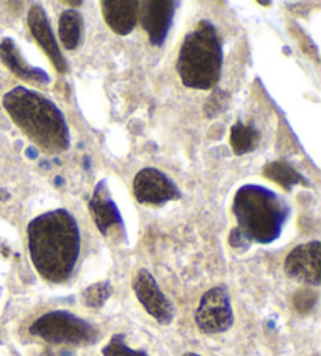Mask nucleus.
Masks as SVG:
<instances>
[{
    "label": "nucleus",
    "mask_w": 321,
    "mask_h": 356,
    "mask_svg": "<svg viewBox=\"0 0 321 356\" xmlns=\"http://www.w3.org/2000/svg\"><path fill=\"white\" fill-rule=\"evenodd\" d=\"M317 292L308 291V289H302L295 293L293 297V305L295 308L299 312H308L313 309L315 303H317Z\"/></svg>",
    "instance_id": "21"
},
{
    "label": "nucleus",
    "mask_w": 321,
    "mask_h": 356,
    "mask_svg": "<svg viewBox=\"0 0 321 356\" xmlns=\"http://www.w3.org/2000/svg\"><path fill=\"white\" fill-rule=\"evenodd\" d=\"M132 287L141 306L158 323L170 325L174 321V306L166 298L151 272H147L146 268H141L137 276H135Z\"/></svg>",
    "instance_id": "8"
},
{
    "label": "nucleus",
    "mask_w": 321,
    "mask_h": 356,
    "mask_svg": "<svg viewBox=\"0 0 321 356\" xmlns=\"http://www.w3.org/2000/svg\"><path fill=\"white\" fill-rule=\"evenodd\" d=\"M263 175L268 177L270 181L276 182L277 186H281L282 188L290 190L298 184H302V186H307L306 179L302 177L298 171H296L293 167H290L286 162H271L267 167L263 168Z\"/></svg>",
    "instance_id": "17"
},
{
    "label": "nucleus",
    "mask_w": 321,
    "mask_h": 356,
    "mask_svg": "<svg viewBox=\"0 0 321 356\" xmlns=\"http://www.w3.org/2000/svg\"><path fill=\"white\" fill-rule=\"evenodd\" d=\"M183 356H201V355H197V353H191V352H187V353H185Z\"/></svg>",
    "instance_id": "24"
},
{
    "label": "nucleus",
    "mask_w": 321,
    "mask_h": 356,
    "mask_svg": "<svg viewBox=\"0 0 321 356\" xmlns=\"http://www.w3.org/2000/svg\"><path fill=\"white\" fill-rule=\"evenodd\" d=\"M88 209L92 222H94L97 229L101 231L104 236H107L108 231L112 229L113 226L122 225V216L118 206H116V202L113 201L112 195H110V190L105 181H101L94 187Z\"/></svg>",
    "instance_id": "12"
},
{
    "label": "nucleus",
    "mask_w": 321,
    "mask_h": 356,
    "mask_svg": "<svg viewBox=\"0 0 321 356\" xmlns=\"http://www.w3.org/2000/svg\"><path fill=\"white\" fill-rule=\"evenodd\" d=\"M30 333L55 346H91L99 339V331L90 322L72 312L51 311L32 323Z\"/></svg>",
    "instance_id": "5"
},
{
    "label": "nucleus",
    "mask_w": 321,
    "mask_h": 356,
    "mask_svg": "<svg viewBox=\"0 0 321 356\" xmlns=\"http://www.w3.org/2000/svg\"><path fill=\"white\" fill-rule=\"evenodd\" d=\"M176 67L185 87L204 91L217 87L223 71V42L212 22L202 19L190 30L182 41Z\"/></svg>",
    "instance_id": "4"
},
{
    "label": "nucleus",
    "mask_w": 321,
    "mask_h": 356,
    "mask_svg": "<svg viewBox=\"0 0 321 356\" xmlns=\"http://www.w3.org/2000/svg\"><path fill=\"white\" fill-rule=\"evenodd\" d=\"M2 104L36 148L47 154H61L69 149V126L63 112L49 97L27 87H15L5 93Z\"/></svg>",
    "instance_id": "2"
},
{
    "label": "nucleus",
    "mask_w": 321,
    "mask_h": 356,
    "mask_svg": "<svg viewBox=\"0 0 321 356\" xmlns=\"http://www.w3.org/2000/svg\"><path fill=\"white\" fill-rule=\"evenodd\" d=\"M27 24H28L30 33H32V36L36 40V42H38L42 51H44L49 60L52 61L55 70L61 72V74L66 72L69 66H67L65 55L61 52L57 38H55V33L52 30L51 21H49L46 10L42 8L40 3L32 5V8L28 10Z\"/></svg>",
    "instance_id": "11"
},
{
    "label": "nucleus",
    "mask_w": 321,
    "mask_h": 356,
    "mask_svg": "<svg viewBox=\"0 0 321 356\" xmlns=\"http://www.w3.org/2000/svg\"><path fill=\"white\" fill-rule=\"evenodd\" d=\"M112 284L110 281H101L94 282L90 287H86L82 293L83 303L88 306V308H102L105 302L112 297Z\"/></svg>",
    "instance_id": "18"
},
{
    "label": "nucleus",
    "mask_w": 321,
    "mask_h": 356,
    "mask_svg": "<svg viewBox=\"0 0 321 356\" xmlns=\"http://www.w3.org/2000/svg\"><path fill=\"white\" fill-rule=\"evenodd\" d=\"M58 36L67 51L77 49L83 36V16L77 10H65L60 16Z\"/></svg>",
    "instance_id": "15"
},
{
    "label": "nucleus",
    "mask_w": 321,
    "mask_h": 356,
    "mask_svg": "<svg viewBox=\"0 0 321 356\" xmlns=\"http://www.w3.org/2000/svg\"><path fill=\"white\" fill-rule=\"evenodd\" d=\"M104 356H149L145 350H133L126 343L124 334H115L110 342L102 348Z\"/></svg>",
    "instance_id": "19"
},
{
    "label": "nucleus",
    "mask_w": 321,
    "mask_h": 356,
    "mask_svg": "<svg viewBox=\"0 0 321 356\" xmlns=\"http://www.w3.org/2000/svg\"><path fill=\"white\" fill-rule=\"evenodd\" d=\"M227 106H229V95L221 90H217L208 97L206 104H204V113H206L208 118H215L217 115L223 113Z\"/></svg>",
    "instance_id": "20"
},
{
    "label": "nucleus",
    "mask_w": 321,
    "mask_h": 356,
    "mask_svg": "<svg viewBox=\"0 0 321 356\" xmlns=\"http://www.w3.org/2000/svg\"><path fill=\"white\" fill-rule=\"evenodd\" d=\"M133 196L140 204L163 206L181 198V190L171 177L157 168H143L133 177Z\"/></svg>",
    "instance_id": "7"
},
{
    "label": "nucleus",
    "mask_w": 321,
    "mask_h": 356,
    "mask_svg": "<svg viewBox=\"0 0 321 356\" xmlns=\"http://www.w3.org/2000/svg\"><path fill=\"white\" fill-rule=\"evenodd\" d=\"M0 60H2V63L7 66L16 77L22 79V81L32 82L36 85L51 83V77H49L46 71L27 63V60L24 58V55L21 54L15 40L3 38L0 41Z\"/></svg>",
    "instance_id": "13"
},
{
    "label": "nucleus",
    "mask_w": 321,
    "mask_h": 356,
    "mask_svg": "<svg viewBox=\"0 0 321 356\" xmlns=\"http://www.w3.org/2000/svg\"><path fill=\"white\" fill-rule=\"evenodd\" d=\"M140 8L141 3L138 0H104L102 2L105 22L120 36L129 35L137 26Z\"/></svg>",
    "instance_id": "14"
},
{
    "label": "nucleus",
    "mask_w": 321,
    "mask_h": 356,
    "mask_svg": "<svg viewBox=\"0 0 321 356\" xmlns=\"http://www.w3.org/2000/svg\"><path fill=\"white\" fill-rule=\"evenodd\" d=\"M28 253L36 272L49 282H65L77 266L82 236L76 217L54 209L35 217L27 226Z\"/></svg>",
    "instance_id": "1"
},
{
    "label": "nucleus",
    "mask_w": 321,
    "mask_h": 356,
    "mask_svg": "<svg viewBox=\"0 0 321 356\" xmlns=\"http://www.w3.org/2000/svg\"><path fill=\"white\" fill-rule=\"evenodd\" d=\"M229 243H231V247L236 248V250H238V248L246 250V248H249V245H251V242L248 241V238L245 237L243 232L240 231L238 228H233V229L231 231Z\"/></svg>",
    "instance_id": "22"
},
{
    "label": "nucleus",
    "mask_w": 321,
    "mask_h": 356,
    "mask_svg": "<svg viewBox=\"0 0 321 356\" xmlns=\"http://www.w3.org/2000/svg\"><path fill=\"white\" fill-rule=\"evenodd\" d=\"M140 21L154 46H162L170 33L179 2L176 0H147L141 3Z\"/></svg>",
    "instance_id": "10"
},
{
    "label": "nucleus",
    "mask_w": 321,
    "mask_h": 356,
    "mask_svg": "<svg viewBox=\"0 0 321 356\" xmlns=\"http://www.w3.org/2000/svg\"><path fill=\"white\" fill-rule=\"evenodd\" d=\"M258 3H261V5H265V7H270V5H271V2H258Z\"/></svg>",
    "instance_id": "25"
},
{
    "label": "nucleus",
    "mask_w": 321,
    "mask_h": 356,
    "mask_svg": "<svg viewBox=\"0 0 321 356\" xmlns=\"http://www.w3.org/2000/svg\"><path fill=\"white\" fill-rule=\"evenodd\" d=\"M258 140H261V134H258L257 129L246 126L242 121H238L231 129V146L237 156H243L254 151L258 145Z\"/></svg>",
    "instance_id": "16"
},
{
    "label": "nucleus",
    "mask_w": 321,
    "mask_h": 356,
    "mask_svg": "<svg viewBox=\"0 0 321 356\" xmlns=\"http://www.w3.org/2000/svg\"><path fill=\"white\" fill-rule=\"evenodd\" d=\"M65 3L69 5V7H82V5H83L82 0H77V2H69V0H66Z\"/></svg>",
    "instance_id": "23"
},
{
    "label": "nucleus",
    "mask_w": 321,
    "mask_h": 356,
    "mask_svg": "<svg viewBox=\"0 0 321 356\" xmlns=\"http://www.w3.org/2000/svg\"><path fill=\"white\" fill-rule=\"evenodd\" d=\"M286 272L296 281L311 286L321 282V243L318 241L302 243L290 251L286 264Z\"/></svg>",
    "instance_id": "9"
},
{
    "label": "nucleus",
    "mask_w": 321,
    "mask_h": 356,
    "mask_svg": "<svg viewBox=\"0 0 321 356\" xmlns=\"http://www.w3.org/2000/svg\"><path fill=\"white\" fill-rule=\"evenodd\" d=\"M197 328L206 334L224 333L233 325V311L229 292L224 286H217L206 292L195 312Z\"/></svg>",
    "instance_id": "6"
},
{
    "label": "nucleus",
    "mask_w": 321,
    "mask_h": 356,
    "mask_svg": "<svg viewBox=\"0 0 321 356\" xmlns=\"http://www.w3.org/2000/svg\"><path fill=\"white\" fill-rule=\"evenodd\" d=\"M232 212L249 242L268 245L277 241L290 217V206L282 196L257 184H246L233 196Z\"/></svg>",
    "instance_id": "3"
}]
</instances>
